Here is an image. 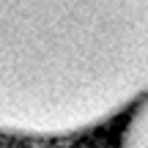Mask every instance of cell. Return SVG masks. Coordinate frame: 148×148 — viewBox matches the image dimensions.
Returning a JSON list of instances; mask_svg holds the SVG:
<instances>
[{"label": "cell", "instance_id": "6da1fadb", "mask_svg": "<svg viewBox=\"0 0 148 148\" xmlns=\"http://www.w3.org/2000/svg\"><path fill=\"white\" fill-rule=\"evenodd\" d=\"M148 93V0H0V123L66 134Z\"/></svg>", "mask_w": 148, "mask_h": 148}]
</instances>
